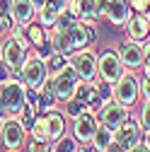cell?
I'll return each mask as SVG.
<instances>
[{"instance_id": "obj_1", "label": "cell", "mask_w": 150, "mask_h": 152, "mask_svg": "<svg viewBox=\"0 0 150 152\" xmlns=\"http://www.w3.org/2000/svg\"><path fill=\"white\" fill-rule=\"evenodd\" d=\"M49 41H51L56 53H63V56L70 58L75 51H80L85 46H92L97 41V24H87V22L75 20L70 27L49 29Z\"/></svg>"}, {"instance_id": "obj_2", "label": "cell", "mask_w": 150, "mask_h": 152, "mask_svg": "<svg viewBox=\"0 0 150 152\" xmlns=\"http://www.w3.org/2000/svg\"><path fill=\"white\" fill-rule=\"evenodd\" d=\"M27 85L20 77H10L0 82V111L5 116H20L27 109Z\"/></svg>"}, {"instance_id": "obj_3", "label": "cell", "mask_w": 150, "mask_h": 152, "mask_svg": "<svg viewBox=\"0 0 150 152\" xmlns=\"http://www.w3.org/2000/svg\"><path fill=\"white\" fill-rule=\"evenodd\" d=\"M15 77H20L29 89H36V92H41L46 85H49V65L44 58H39L34 51L29 53V58L24 61V65L20 70H15Z\"/></svg>"}, {"instance_id": "obj_4", "label": "cell", "mask_w": 150, "mask_h": 152, "mask_svg": "<svg viewBox=\"0 0 150 152\" xmlns=\"http://www.w3.org/2000/svg\"><path fill=\"white\" fill-rule=\"evenodd\" d=\"M78 85H80V77H78V72H75V68L68 63L61 72H56L49 77V87L51 92L56 94V99H58V104L68 102L75 97V92H78Z\"/></svg>"}, {"instance_id": "obj_5", "label": "cell", "mask_w": 150, "mask_h": 152, "mask_svg": "<svg viewBox=\"0 0 150 152\" xmlns=\"http://www.w3.org/2000/svg\"><path fill=\"white\" fill-rule=\"evenodd\" d=\"M29 138V130L20 121V116H5L0 121V145L5 150H22Z\"/></svg>"}, {"instance_id": "obj_6", "label": "cell", "mask_w": 150, "mask_h": 152, "mask_svg": "<svg viewBox=\"0 0 150 152\" xmlns=\"http://www.w3.org/2000/svg\"><path fill=\"white\" fill-rule=\"evenodd\" d=\"M70 65L75 68L78 77L82 82H97L99 80V72H97V51L92 46H85L80 51H75L70 56Z\"/></svg>"}, {"instance_id": "obj_7", "label": "cell", "mask_w": 150, "mask_h": 152, "mask_svg": "<svg viewBox=\"0 0 150 152\" xmlns=\"http://www.w3.org/2000/svg\"><path fill=\"white\" fill-rule=\"evenodd\" d=\"M111 87H114V99L116 102H121L126 106H133L136 102H140V75L138 72L126 70Z\"/></svg>"}, {"instance_id": "obj_8", "label": "cell", "mask_w": 150, "mask_h": 152, "mask_svg": "<svg viewBox=\"0 0 150 152\" xmlns=\"http://www.w3.org/2000/svg\"><path fill=\"white\" fill-rule=\"evenodd\" d=\"M97 72H99V80L114 85L121 75L126 72L121 58H119V51L116 48H104L97 53Z\"/></svg>"}, {"instance_id": "obj_9", "label": "cell", "mask_w": 150, "mask_h": 152, "mask_svg": "<svg viewBox=\"0 0 150 152\" xmlns=\"http://www.w3.org/2000/svg\"><path fill=\"white\" fill-rule=\"evenodd\" d=\"M143 142V126L138 118H126L119 128H114V145H119L124 152Z\"/></svg>"}, {"instance_id": "obj_10", "label": "cell", "mask_w": 150, "mask_h": 152, "mask_svg": "<svg viewBox=\"0 0 150 152\" xmlns=\"http://www.w3.org/2000/svg\"><path fill=\"white\" fill-rule=\"evenodd\" d=\"M116 51H119V58H121L126 70H133V72L143 70V65H145V48H143L140 41H133V39L126 36V39L119 44Z\"/></svg>"}, {"instance_id": "obj_11", "label": "cell", "mask_w": 150, "mask_h": 152, "mask_svg": "<svg viewBox=\"0 0 150 152\" xmlns=\"http://www.w3.org/2000/svg\"><path fill=\"white\" fill-rule=\"evenodd\" d=\"M104 5H107V0H70L68 10L78 17L80 22L97 24L104 17Z\"/></svg>"}, {"instance_id": "obj_12", "label": "cell", "mask_w": 150, "mask_h": 152, "mask_svg": "<svg viewBox=\"0 0 150 152\" xmlns=\"http://www.w3.org/2000/svg\"><path fill=\"white\" fill-rule=\"evenodd\" d=\"M97 126H99L97 111H85V113H80V116L73 118V128H70V133L78 138V142H80L82 147H87V145L92 142V138H95Z\"/></svg>"}, {"instance_id": "obj_13", "label": "cell", "mask_w": 150, "mask_h": 152, "mask_svg": "<svg viewBox=\"0 0 150 152\" xmlns=\"http://www.w3.org/2000/svg\"><path fill=\"white\" fill-rule=\"evenodd\" d=\"M97 118H99V123H104V126H109L111 130H114V128H119L126 118H131V106H126V104H121V102H116V99H109V102L102 104V109L97 111Z\"/></svg>"}, {"instance_id": "obj_14", "label": "cell", "mask_w": 150, "mask_h": 152, "mask_svg": "<svg viewBox=\"0 0 150 152\" xmlns=\"http://www.w3.org/2000/svg\"><path fill=\"white\" fill-rule=\"evenodd\" d=\"M29 53H32V51L24 48L22 44H17L10 34L3 36V58H0V61H3L5 65H10L12 70H20V68L24 65V61L29 58Z\"/></svg>"}, {"instance_id": "obj_15", "label": "cell", "mask_w": 150, "mask_h": 152, "mask_svg": "<svg viewBox=\"0 0 150 152\" xmlns=\"http://www.w3.org/2000/svg\"><path fill=\"white\" fill-rule=\"evenodd\" d=\"M131 15H133V7H131L128 0H107V5H104V17L109 20L111 27L124 29L126 22L131 20Z\"/></svg>"}, {"instance_id": "obj_16", "label": "cell", "mask_w": 150, "mask_h": 152, "mask_svg": "<svg viewBox=\"0 0 150 152\" xmlns=\"http://www.w3.org/2000/svg\"><path fill=\"white\" fill-rule=\"evenodd\" d=\"M124 29H126V36H128V39L143 44L148 36H150V12H133Z\"/></svg>"}, {"instance_id": "obj_17", "label": "cell", "mask_w": 150, "mask_h": 152, "mask_svg": "<svg viewBox=\"0 0 150 152\" xmlns=\"http://www.w3.org/2000/svg\"><path fill=\"white\" fill-rule=\"evenodd\" d=\"M44 123H46V133H49V140H58L61 135L68 133V126H65V113H61L58 109H51L44 113Z\"/></svg>"}, {"instance_id": "obj_18", "label": "cell", "mask_w": 150, "mask_h": 152, "mask_svg": "<svg viewBox=\"0 0 150 152\" xmlns=\"http://www.w3.org/2000/svg\"><path fill=\"white\" fill-rule=\"evenodd\" d=\"M10 15L15 24H32L36 20V7L32 5V0H12Z\"/></svg>"}, {"instance_id": "obj_19", "label": "cell", "mask_w": 150, "mask_h": 152, "mask_svg": "<svg viewBox=\"0 0 150 152\" xmlns=\"http://www.w3.org/2000/svg\"><path fill=\"white\" fill-rule=\"evenodd\" d=\"M111 142H114V130L109 126H104V123H99L97 130H95V138H92V142L87 147H92L95 152H107L111 147Z\"/></svg>"}, {"instance_id": "obj_20", "label": "cell", "mask_w": 150, "mask_h": 152, "mask_svg": "<svg viewBox=\"0 0 150 152\" xmlns=\"http://www.w3.org/2000/svg\"><path fill=\"white\" fill-rule=\"evenodd\" d=\"M24 31H27V39H29V44H32V51H34V48H39L41 44L49 41V29L41 27L36 20H34L32 24H24Z\"/></svg>"}, {"instance_id": "obj_21", "label": "cell", "mask_w": 150, "mask_h": 152, "mask_svg": "<svg viewBox=\"0 0 150 152\" xmlns=\"http://www.w3.org/2000/svg\"><path fill=\"white\" fill-rule=\"evenodd\" d=\"M58 15H61V10H58V7L51 5V3H46L44 7L36 10V22H39L41 27H46V29H53V27H56V22H58Z\"/></svg>"}, {"instance_id": "obj_22", "label": "cell", "mask_w": 150, "mask_h": 152, "mask_svg": "<svg viewBox=\"0 0 150 152\" xmlns=\"http://www.w3.org/2000/svg\"><path fill=\"white\" fill-rule=\"evenodd\" d=\"M51 152H82V145L78 142V138L73 133H65V135L51 142Z\"/></svg>"}, {"instance_id": "obj_23", "label": "cell", "mask_w": 150, "mask_h": 152, "mask_svg": "<svg viewBox=\"0 0 150 152\" xmlns=\"http://www.w3.org/2000/svg\"><path fill=\"white\" fill-rule=\"evenodd\" d=\"M63 113H65V118H75V116H80V113H85V111H92L90 109V104H85L82 99H78V97H73V99H68V102H63Z\"/></svg>"}, {"instance_id": "obj_24", "label": "cell", "mask_w": 150, "mask_h": 152, "mask_svg": "<svg viewBox=\"0 0 150 152\" xmlns=\"http://www.w3.org/2000/svg\"><path fill=\"white\" fill-rule=\"evenodd\" d=\"M70 63V58H68V56H63V53H51V58L46 61V65H49V75H56V72H61L65 65Z\"/></svg>"}, {"instance_id": "obj_25", "label": "cell", "mask_w": 150, "mask_h": 152, "mask_svg": "<svg viewBox=\"0 0 150 152\" xmlns=\"http://www.w3.org/2000/svg\"><path fill=\"white\" fill-rule=\"evenodd\" d=\"M39 97H41V113H46V111L56 109V104H58V99H56V94L51 92V87H49V85L39 92Z\"/></svg>"}, {"instance_id": "obj_26", "label": "cell", "mask_w": 150, "mask_h": 152, "mask_svg": "<svg viewBox=\"0 0 150 152\" xmlns=\"http://www.w3.org/2000/svg\"><path fill=\"white\" fill-rule=\"evenodd\" d=\"M24 152H51V142H49V140L27 138V142H24Z\"/></svg>"}, {"instance_id": "obj_27", "label": "cell", "mask_w": 150, "mask_h": 152, "mask_svg": "<svg viewBox=\"0 0 150 152\" xmlns=\"http://www.w3.org/2000/svg\"><path fill=\"white\" fill-rule=\"evenodd\" d=\"M12 27H15L12 15H0V39H3V36H7Z\"/></svg>"}, {"instance_id": "obj_28", "label": "cell", "mask_w": 150, "mask_h": 152, "mask_svg": "<svg viewBox=\"0 0 150 152\" xmlns=\"http://www.w3.org/2000/svg\"><path fill=\"white\" fill-rule=\"evenodd\" d=\"M138 121H140L143 130H148V128H150V102H143V109H140V116H138Z\"/></svg>"}, {"instance_id": "obj_29", "label": "cell", "mask_w": 150, "mask_h": 152, "mask_svg": "<svg viewBox=\"0 0 150 152\" xmlns=\"http://www.w3.org/2000/svg\"><path fill=\"white\" fill-rule=\"evenodd\" d=\"M34 53L39 56V58H44V61H49V58H51V53H53V46H51V41H46V44H41L39 48H34Z\"/></svg>"}, {"instance_id": "obj_30", "label": "cell", "mask_w": 150, "mask_h": 152, "mask_svg": "<svg viewBox=\"0 0 150 152\" xmlns=\"http://www.w3.org/2000/svg\"><path fill=\"white\" fill-rule=\"evenodd\" d=\"M133 12H150V0H128Z\"/></svg>"}, {"instance_id": "obj_31", "label": "cell", "mask_w": 150, "mask_h": 152, "mask_svg": "<svg viewBox=\"0 0 150 152\" xmlns=\"http://www.w3.org/2000/svg\"><path fill=\"white\" fill-rule=\"evenodd\" d=\"M140 99L150 102V80L148 77H140Z\"/></svg>"}, {"instance_id": "obj_32", "label": "cell", "mask_w": 150, "mask_h": 152, "mask_svg": "<svg viewBox=\"0 0 150 152\" xmlns=\"http://www.w3.org/2000/svg\"><path fill=\"white\" fill-rule=\"evenodd\" d=\"M10 77H15V70L0 61V82H5V80H10Z\"/></svg>"}, {"instance_id": "obj_33", "label": "cell", "mask_w": 150, "mask_h": 152, "mask_svg": "<svg viewBox=\"0 0 150 152\" xmlns=\"http://www.w3.org/2000/svg\"><path fill=\"white\" fill-rule=\"evenodd\" d=\"M49 3H51V5H56V7H58V10L63 12V10H68V5H70V0H49Z\"/></svg>"}, {"instance_id": "obj_34", "label": "cell", "mask_w": 150, "mask_h": 152, "mask_svg": "<svg viewBox=\"0 0 150 152\" xmlns=\"http://www.w3.org/2000/svg\"><path fill=\"white\" fill-rule=\"evenodd\" d=\"M12 7V0H0V15H10Z\"/></svg>"}, {"instance_id": "obj_35", "label": "cell", "mask_w": 150, "mask_h": 152, "mask_svg": "<svg viewBox=\"0 0 150 152\" xmlns=\"http://www.w3.org/2000/svg\"><path fill=\"white\" fill-rule=\"evenodd\" d=\"M143 145L150 150V128H148V130H143Z\"/></svg>"}, {"instance_id": "obj_36", "label": "cell", "mask_w": 150, "mask_h": 152, "mask_svg": "<svg viewBox=\"0 0 150 152\" xmlns=\"http://www.w3.org/2000/svg\"><path fill=\"white\" fill-rule=\"evenodd\" d=\"M128 152H150V150H148V147H145V145H143V142H138V145H136V147H131V150H128Z\"/></svg>"}, {"instance_id": "obj_37", "label": "cell", "mask_w": 150, "mask_h": 152, "mask_svg": "<svg viewBox=\"0 0 150 152\" xmlns=\"http://www.w3.org/2000/svg\"><path fill=\"white\" fill-rule=\"evenodd\" d=\"M46 3H49V0H32V5H34V7H36V10H39V7H44V5H46Z\"/></svg>"}, {"instance_id": "obj_38", "label": "cell", "mask_w": 150, "mask_h": 152, "mask_svg": "<svg viewBox=\"0 0 150 152\" xmlns=\"http://www.w3.org/2000/svg\"><path fill=\"white\" fill-rule=\"evenodd\" d=\"M143 77L150 80V65H143Z\"/></svg>"}, {"instance_id": "obj_39", "label": "cell", "mask_w": 150, "mask_h": 152, "mask_svg": "<svg viewBox=\"0 0 150 152\" xmlns=\"http://www.w3.org/2000/svg\"><path fill=\"white\" fill-rule=\"evenodd\" d=\"M5 152H22V150H5Z\"/></svg>"}, {"instance_id": "obj_40", "label": "cell", "mask_w": 150, "mask_h": 152, "mask_svg": "<svg viewBox=\"0 0 150 152\" xmlns=\"http://www.w3.org/2000/svg\"><path fill=\"white\" fill-rule=\"evenodd\" d=\"M3 118H5V113H3V111H0V121H3Z\"/></svg>"}, {"instance_id": "obj_41", "label": "cell", "mask_w": 150, "mask_h": 152, "mask_svg": "<svg viewBox=\"0 0 150 152\" xmlns=\"http://www.w3.org/2000/svg\"><path fill=\"white\" fill-rule=\"evenodd\" d=\"M145 41H150V36H148V39H145Z\"/></svg>"}]
</instances>
